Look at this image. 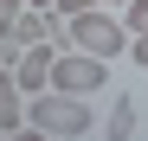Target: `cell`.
<instances>
[{"label":"cell","mask_w":148,"mask_h":141,"mask_svg":"<svg viewBox=\"0 0 148 141\" xmlns=\"http://www.w3.org/2000/svg\"><path fill=\"white\" fill-rule=\"evenodd\" d=\"M135 128H142V109H135L129 96H116L110 115H103V135H110V141H135Z\"/></svg>","instance_id":"cell-6"},{"label":"cell","mask_w":148,"mask_h":141,"mask_svg":"<svg viewBox=\"0 0 148 141\" xmlns=\"http://www.w3.org/2000/svg\"><path fill=\"white\" fill-rule=\"evenodd\" d=\"M103 7H129V0H103Z\"/></svg>","instance_id":"cell-13"},{"label":"cell","mask_w":148,"mask_h":141,"mask_svg":"<svg viewBox=\"0 0 148 141\" xmlns=\"http://www.w3.org/2000/svg\"><path fill=\"white\" fill-rule=\"evenodd\" d=\"M26 122L32 128H45L52 141H64V135H90L97 128V109H90V96H71V90H45V96H32L26 103Z\"/></svg>","instance_id":"cell-1"},{"label":"cell","mask_w":148,"mask_h":141,"mask_svg":"<svg viewBox=\"0 0 148 141\" xmlns=\"http://www.w3.org/2000/svg\"><path fill=\"white\" fill-rule=\"evenodd\" d=\"M19 13H26V0H0V45L13 39V26H19Z\"/></svg>","instance_id":"cell-7"},{"label":"cell","mask_w":148,"mask_h":141,"mask_svg":"<svg viewBox=\"0 0 148 141\" xmlns=\"http://www.w3.org/2000/svg\"><path fill=\"white\" fill-rule=\"evenodd\" d=\"M110 83V58H90L77 45H64L58 64H52V90H71V96H97Z\"/></svg>","instance_id":"cell-3"},{"label":"cell","mask_w":148,"mask_h":141,"mask_svg":"<svg viewBox=\"0 0 148 141\" xmlns=\"http://www.w3.org/2000/svg\"><path fill=\"white\" fill-rule=\"evenodd\" d=\"M26 7H45V13H52V0H26Z\"/></svg>","instance_id":"cell-12"},{"label":"cell","mask_w":148,"mask_h":141,"mask_svg":"<svg viewBox=\"0 0 148 141\" xmlns=\"http://www.w3.org/2000/svg\"><path fill=\"white\" fill-rule=\"evenodd\" d=\"M122 26H129V32H135V39H142V32H148V0H129V7H122Z\"/></svg>","instance_id":"cell-8"},{"label":"cell","mask_w":148,"mask_h":141,"mask_svg":"<svg viewBox=\"0 0 148 141\" xmlns=\"http://www.w3.org/2000/svg\"><path fill=\"white\" fill-rule=\"evenodd\" d=\"M0 141H52V135H45V128H32V122H26V128H13V135H0Z\"/></svg>","instance_id":"cell-10"},{"label":"cell","mask_w":148,"mask_h":141,"mask_svg":"<svg viewBox=\"0 0 148 141\" xmlns=\"http://www.w3.org/2000/svg\"><path fill=\"white\" fill-rule=\"evenodd\" d=\"M64 141H77V135H64Z\"/></svg>","instance_id":"cell-15"},{"label":"cell","mask_w":148,"mask_h":141,"mask_svg":"<svg viewBox=\"0 0 148 141\" xmlns=\"http://www.w3.org/2000/svg\"><path fill=\"white\" fill-rule=\"evenodd\" d=\"M64 32H71V45L90 52V58H116V52H129V39H135L110 7H90V13H77V19H64Z\"/></svg>","instance_id":"cell-2"},{"label":"cell","mask_w":148,"mask_h":141,"mask_svg":"<svg viewBox=\"0 0 148 141\" xmlns=\"http://www.w3.org/2000/svg\"><path fill=\"white\" fill-rule=\"evenodd\" d=\"M52 64H58V45H26L19 64H13L19 90H26V96H45V90H52Z\"/></svg>","instance_id":"cell-4"},{"label":"cell","mask_w":148,"mask_h":141,"mask_svg":"<svg viewBox=\"0 0 148 141\" xmlns=\"http://www.w3.org/2000/svg\"><path fill=\"white\" fill-rule=\"evenodd\" d=\"M129 58H135V64H142V70H148V32H142V39H135V45H129Z\"/></svg>","instance_id":"cell-11"},{"label":"cell","mask_w":148,"mask_h":141,"mask_svg":"<svg viewBox=\"0 0 148 141\" xmlns=\"http://www.w3.org/2000/svg\"><path fill=\"white\" fill-rule=\"evenodd\" d=\"M13 128H26V90H19V77L7 70V77H0V135H13Z\"/></svg>","instance_id":"cell-5"},{"label":"cell","mask_w":148,"mask_h":141,"mask_svg":"<svg viewBox=\"0 0 148 141\" xmlns=\"http://www.w3.org/2000/svg\"><path fill=\"white\" fill-rule=\"evenodd\" d=\"M0 77H7V64H0Z\"/></svg>","instance_id":"cell-14"},{"label":"cell","mask_w":148,"mask_h":141,"mask_svg":"<svg viewBox=\"0 0 148 141\" xmlns=\"http://www.w3.org/2000/svg\"><path fill=\"white\" fill-rule=\"evenodd\" d=\"M90 7H103V0H52V13H64V19H77V13H90Z\"/></svg>","instance_id":"cell-9"}]
</instances>
